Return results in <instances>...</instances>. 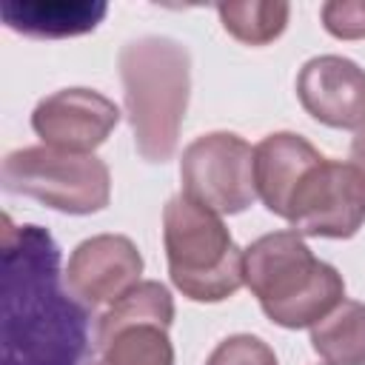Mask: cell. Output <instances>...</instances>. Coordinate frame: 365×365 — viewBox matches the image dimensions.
Returning <instances> with one entry per match:
<instances>
[{
	"instance_id": "obj_13",
	"label": "cell",
	"mask_w": 365,
	"mask_h": 365,
	"mask_svg": "<svg viewBox=\"0 0 365 365\" xmlns=\"http://www.w3.org/2000/svg\"><path fill=\"white\" fill-rule=\"evenodd\" d=\"M311 348L328 365H365V302L342 299L311 325Z\"/></svg>"
},
{
	"instance_id": "obj_17",
	"label": "cell",
	"mask_w": 365,
	"mask_h": 365,
	"mask_svg": "<svg viewBox=\"0 0 365 365\" xmlns=\"http://www.w3.org/2000/svg\"><path fill=\"white\" fill-rule=\"evenodd\" d=\"M205 365H277V354L254 334H231L214 345Z\"/></svg>"
},
{
	"instance_id": "obj_14",
	"label": "cell",
	"mask_w": 365,
	"mask_h": 365,
	"mask_svg": "<svg viewBox=\"0 0 365 365\" xmlns=\"http://www.w3.org/2000/svg\"><path fill=\"white\" fill-rule=\"evenodd\" d=\"M97 359L91 365H174L168 328L160 322H134L94 339Z\"/></svg>"
},
{
	"instance_id": "obj_11",
	"label": "cell",
	"mask_w": 365,
	"mask_h": 365,
	"mask_svg": "<svg viewBox=\"0 0 365 365\" xmlns=\"http://www.w3.org/2000/svg\"><path fill=\"white\" fill-rule=\"evenodd\" d=\"M322 160L319 148H314L302 134L274 131L254 145V182L257 197L265 208L285 220L288 202L299 180L311 165Z\"/></svg>"
},
{
	"instance_id": "obj_12",
	"label": "cell",
	"mask_w": 365,
	"mask_h": 365,
	"mask_svg": "<svg viewBox=\"0 0 365 365\" xmlns=\"http://www.w3.org/2000/svg\"><path fill=\"white\" fill-rule=\"evenodd\" d=\"M106 14V3H6L3 20L34 37H71L91 31Z\"/></svg>"
},
{
	"instance_id": "obj_19",
	"label": "cell",
	"mask_w": 365,
	"mask_h": 365,
	"mask_svg": "<svg viewBox=\"0 0 365 365\" xmlns=\"http://www.w3.org/2000/svg\"><path fill=\"white\" fill-rule=\"evenodd\" d=\"M351 163L365 174V125L354 134V140H351Z\"/></svg>"
},
{
	"instance_id": "obj_8",
	"label": "cell",
	"mask_w": 365,
	"mask_h": 365,
	"mask_svg": "<svg viewBox=\"0 0 365 365\" xmlns=\"http://www.w3.org/2000/svg\"><path fill=\"white\" fill-rule=\"evenodd\" d=\"M117 123V103L94 88L80 86L51 91L31 111V128L43 145L77 154H94V148L108 140Z\"/></svg>"
},
{
	"instance_id": "obj_1",
	"label": "cell",
	"mask_w": 365,
	"mask_h": 365,
	"mask_svg": "<svg viewBox=\"0 0 365 365\" xmlns=\"http://www.w3.org/2000/svg\"><path fill=\"white\" fill-rule=\"evenodd\" d=\"M0 257V365H86L91 311L63 288L54 237L6 214Z\"/></svg>"
},
{
	"instance_id": "obj_10",
	"label": "cell",
	"mask_w": 365,
	"mask_h": 365,
	"mask_svg": "<svg viewBox=\"0 0 365 365\" xmlns=\"http://www.w3.org/2000/svg\"><path fill=\"white\" fill-rule=\"evenodd\" d=\"M297 97L302 108L322 125H365V68L342 54H317L297 74Z\"/></svg>"
},
{
	"instance_id": "obj_9",
	"label": "cell",
	"mask_w": 365,
	"mask_h": 365,
	"mask_svg": "<svg viewBox=\"0 0 365 365\" xmlns=\"http://www.w3.org/2000/svg\"><path fill=\"white\" fill-rule=\"evenodd\" d=\"M143 254L125 234H94L74 245L63 279L88 311L117 302L140 282Z\"/></svg>"
},
{
	"instance_id": "obj_15",
	"label": "cell",
	"mask_w": 365,
	"mask_h": 365,
	"mask_svg": "<svg viewBox=\"0 0 365 365\" xmlns=\"http://www.w3.org/2000/svg\"><path fill=\"white\" fill-rule=\"evenodd\" d=\"M134 322H160L171 328L174 322V297L171 291L157 279H140L131 291H125L117 302L106 308V314L97 319L94 339L108 336L111 331Z\"/></svg>"
},
{
	"instance_id": "obj_3",
	"label": "cell",
	"mask_w": 365,
	"mask_h": 365,
	"mask_svg": "<svg viewBox=\"0 0 365 365\" xmlns=\"http://www.w3.org/2000/svg\"><path fill=\"white\" fill-rule=\"evenodd\" d=\"M242 277L262 314L282 328H311L345 299V279L314 257L294 228L257 237L242 251Z\"/></svg>"
},
{
	"instance_id": "obj_6",
	"label": "cell",
	"mask_w": 365,
	"mask_h": 365,
	"mask_svg": "<svg viewBox=\"0 0 365 365\" xmlns=\"http://www.w3.org/2000/svg\"><path fill=\"white\" fill-rule=\"evenodd\" d=\"M182 194L214 214H240L257 200L254 148L234 131H208L182 148Z\"/></svg>"
},
{
	"instance_id": "obj_18",
	"label": "cell",
	"mask_w": 365,
	"mask_h": 365,
	"mask_svg": "<svg viewBox=\"0 0 365 365\" xmlns=\"http://www.w3.org/2000/svg\"><path fill=\"white\" fill-rule=\"evenodd\" d=\"M322 26L336 40L365 37V0H331L319 9Z\"/></svg>"
},
{
	"instance_id": "obj_16",
	"label": "cell",
	"mask_w": 365,
	"mask_h": 365,
	"mask_svg": "<svg viewBox=\"0 0 365 365\" xmlns=\"http://www.w3.org/2000/svg\"><path fill=\"white\" fill-rule=\"evenodd\" d=\"M222 29L245 46L274 43L285 26L291 6L285 0H242V3H217Z\"/></svg>"
},
{
	"instance_id": "obj_4",
	"label": "cell",
	"mask_w": 365,
	"mask_h": 365,
	"mask_svg": "<svg viewBox=\"0 0 365 365\" xmlns=\"http://www.w3.org/2000/svg\"><path fill=\"white\" fill-rule=\"evenodd\" d=\"M163 245L174 288L194 302H222L242 285V248L222 217L174 194L163 208Z\"/></svg>"
},
{
	"instance_id": "obj_7",
	"label": "cell",
	"mask_w": 365,
	"mask_h": 365,
	"mask_svg": "<svg viewBox=\"0 0 365 365\" xmlns=\"http://www.w3.org/2000/svg\"><path fill=\"white\" fill-rule=\"evenodd\" d=\"M285 220L302 237H354L365 222V174L354 163L322 157L294 188Z\"/></svg>"
},
{
	"instance_id": "obj_2",
	"label": "cell",
	"mask_w": 365,
	"mask_h": 365,
	"mask_svg": "<svg viewBox=\"0 0 365 365\" xmlns=\"http://www.w3.org/2000/svg\"><path fill=\"white\" fill-rule=\"evenodd\" d=\"M117 68L137 154L145 163L171 160L191 91L188 48L174 37L145 34L120 48Z\"/></svg>"
},
{
	"instance_id": "obj_5",
	"label": "cell",
	"mask_w": 365,
	"mask_h": 365,
	"mask_svg": "<svg viewBox=\"0 0 365 365\" xmlns=\"http://www.w3.org/2000/svg\"><path fill=\"white\" fill-rule=\"evenodd\" d=\"M0 185L63 214H97L111 200V171L100 157L51 145L9 151L0 165Z\"/></svg>"
}]
</instances>
